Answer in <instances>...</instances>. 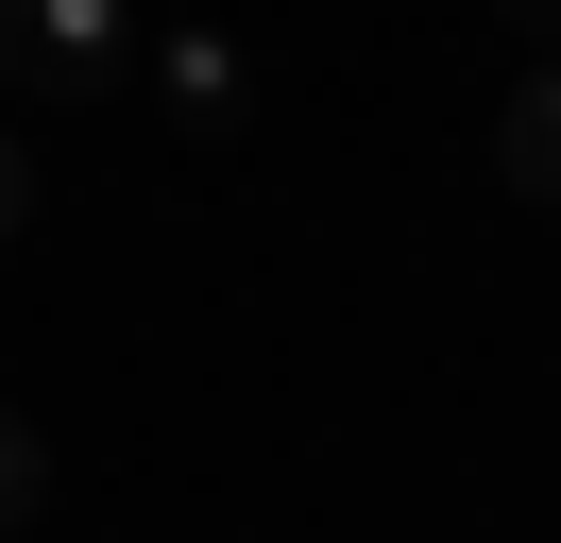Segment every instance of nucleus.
I'll list each match as a JSON object with an SVG mask.
<instances>
[{
	"label": "nucleus",
	"instance_id": "1",
	"mask_svg": "<svg viewBox=\"0 0 561 543\" xmlns=\"http://www.w3.org/2000/svg\"><path fill=\"white\" fill-rule=\"evenodd\" d=\"M137 0H0V102H35V119H85V102H119V68H137Z\"/></svg>",
	"mask_w": 561,
	"mask_h": 543
},
{
	"label": "nucleus",
	"instance_id": "2",
	"mask_svg": "<svg viewBox=\"0 0 561 543\" xmlns=\"http://www.w3.org/2000/svg\"><path fill=\"white\" fill-rule=\"evenodd\" d=\"M493 187H511V204H545V221H561V51H527L511 119H493Z\"/></svg>",
	"mask_w": 561,
	"mask_h": 543
},
{
	"label": "nucleus",
	"instance_id": "3",
	"mask_svg": "<svg viewBox=\"0 0 561 543\" xmlns=\"http://www.w3.org/2000/svg\"><path fill=\"white\" fill-rule=\"evenodd\" d=\"M137 51H153V85H171V119H187V136H239V51H221L205 18H153Z\"/></svg>",
	"mask_w": 561,
	"mask_h": 543
},
{
	"label": "nucleus",
	"instance_id": "4",
	"mask_svg": "<svg viewBox=\"0 0 561 543\" xmlns=\"http://www.w3.org/2000/svg\"><path fill=\"white\" fill-rule=\"evenodd\" d=\"M35 509H51V459H35V425H18V407H0V543L35 527Z\"/></svg>",
	"mask_w": 561,
	"mask_h": 543
},
{
	"label": "nucleus",
	"instance_id": "5",
	"mask_svg": "<svg viewBox=\"0 0 561 543\" xmlns=\"http://www.w3.org/2000/svg\"><path fill=\"white\" fill-rule=\"evenodd\" d=\"M35 221V153H18V119H0V238Z\"/></svg>",
	"mask_w": 561,
	"mask_h": 543
},
{
	"label": "nucleus",
	"instance_id": "6",
	"mask_svg": "<svg viewBox=\"0 0 561 543\" xmlns=\"http://www.w3.org/2000/svg\"><path fill=\"white\" fill-rule=\"evenodd\" d=\"M493 18H527V51H561V0H493Z\"/></svg>",
	"mask_w": 561,
	"mask_h": 543
}]
</instances>
